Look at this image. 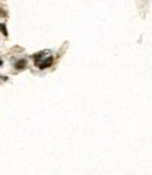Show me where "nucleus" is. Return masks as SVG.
Returning a JSON list of instances; mask_svg holds the SVG:
<instances>
[{"label": "nucleus", "instance_id": "nucleus-1", "mask_svg": "<svg viewBox=\"0 0 152 175\" xmlns=\"http://www.w3.org/2000/svg\"><path fill=\"white\" fill-rule=\"evenodd\" d=\"M52 62H53V58L48 57V58H45L44 61L38 62V68H40V69H45V68H48V66L52 65Z\"/></svg>", "mask_w": 152, "mask_h": 175}, {"label": "nucleus", "instance_id": "nucleus-2", "mask_svg": "<svg viewBox=\"0 0 152 175\" xmlns=\"http://www.w3.org/2000/svg\"><path fill=\"white\" fill-rule=\"evenodd\" d=\"M25 65H27V61H25V59H20V61L16 64V69H23Z\"/></svg>", "mask_w": 152, "mask_h": 175}, {"label": "nucleus", "instance_id": "nucleus-3", "mask_svg": "<svg viewBox=\"0 0 152 175\" xmlns=\"http://www.w3.org/2000/svg\"><path fill=\"white\" fill-rule=\"evenodd\" d=\"M42 55H44V52L35 54V55H34V59H35V62H38V61H40V59H41V58H42Z\"/></svg>", "mask_w": 152, "mask_h": 175}, {"label": "nucleus", "instance_id": "nucleus-4", "mask_svg": "<svg viewBox=\"0 0 152 175\" xmlns=\"http://www.w3.org/2000/svg\"><path fill=\"white\" fill-rule=\"evenodd\" d=\"M2 64H3V62H2V59H0V65H2Z\"/></svg>", "mask_w": 152, "mask_h": 175}]
</instances>
